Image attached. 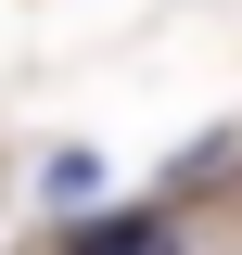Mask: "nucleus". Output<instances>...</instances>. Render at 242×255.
I'll list each match as a JSON object with an SVG mask.
<instances>
[{"label":"nucleus","mask_w":242,"mask_h":255,"mask_svg":"<svg viewBox=\"0 0 242 255\" xmlns=\"http://www.w3.org/2000/svg\"><path fill=\"white\" fill-rule=\"evenodd\" d=\"M64 255H166V217H102V230H77Z\"/></svg>","instance_id":"1"}]
</instances>
